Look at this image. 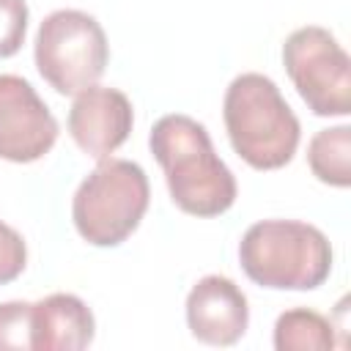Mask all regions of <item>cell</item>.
I'll return each mask as SVG.
<instances>
[{"instance_id":"6da1fadb","label":"cell","mask_w":351,"mask_h":351,"mask_svg":"<svg viewBox=\"0 0 351 351\" xmlns=\"http://www.w3.org/2000/svg\"><path fill=\"white\" fill-rule=\"evenodd\" d=\"M148 148L165 170L170 200L184 214L219 217L236 203V178L200 121L181 112L162 115L148 134Z\"/></svg>"},{"instance_id":"7a4b0ae2","label":"cell","mask_w":351,"mask_h":351,"mask_svg":"<svg viewBox=\"0 0 351 351\" xmlns=\"http://www.w3.org/2000/svg\"><path fill=\"white\" fill-rule=\"evenodd\" d=\"M222 118L233 151L255 170H280L299 148V118L266 74H239L225 90Z\"/></svg>"},{"instance_id":"3957f363","label":"cell","mask_w":351,"mask_h":351,"mask_svg":"<svg viewBox=\"0 0 351 351\" xmlns=\"http://www.w3.org/2000/svg\"><path fill=\"white\" fill-rule=\"evenodd\" d=\"M244 274L271 291H313L329 280L332 244L310 222L261 219L239 241Z\"/></svg>"},{"instance_id":"277c9868","label":"cell","mask_w":351,"mask_h":351,"mask_svg":"<svg viewBox=\"0 0 351 351\" xmlns=\"http://www.w3.org/2000/svg\"><path fill=\"white\" fill-rule=\"evenodd\" d=\"M151 200L148 176L129 159H99L71 200L77 233L93 247H118L143 222Z\"/></svg>"},{"instance_id":"5b68a950","label":"cell","mask_w":351,"mask_h":351,"mask_svg":"<svg viewBox=\"0 0 351 351\" xmlns=\"http://www.w3.org/2000/svg\"><path fill=\"white\" fill-rule=\"evenodd\" d=\"M36 69L49 88L77 96L96 85L110 60L104 27L85 11L58 8L44 16L33 41Z\"/></svg>"},{"instance_id":"8992f818","label":"cell","mask_w":351,"mask_h":351,"mask_svg":"<svg viewBox=\"0 0 351 351\" xmlns=\"http://www.w3.org/2000/svg\"><path fill=\"white\" fill-rule=\"evenodd\" d=\"M282 63L313 115L343 118L351 112V58L326 27L293 30L282 44Z\"/></svg>"},{"instance_id":"52a82bcc","label":"cell","mask_w":351,"mask_h":351,"mask_svg":"<svg viewBox=\"0 0 351 351\" xmlns=\"http://www.w3.org/2000/svg\"><path fill=\"white\" fill-rule=\"evenodd\" d=\"M58 140V121L19 74H0V159L38 162Z\"/></svg>"},{"instance_id":"ba28073f","label":"cell","mask_w":351,"mask_h":351,"mask_svg":"<svg viewBox=\"0 0 351 351\" xmlns=\"http://www.w3.org/2000/svg\"><path fill=\"white\" fill-rule=\"evenodd\" d=\"M66 126L82 154L93 159H107L126 143L134 126V110L123 90L107 85H88L74 96Z\"/></svg>"},{"instance_id":"9c48e42d","label":"cell","mask_w":351,"mask_h":351,"mask_svg":"<svg viewBox=\"0 0 351 351\" xmlns=\"http://www.w3.org/2000/svg\"><path fill=\"white\" fill-rule=\"evenodd\" d=\"M186 326L195 340L208 346H233L250 326L244 291L222 274L200 277L186 293Z\"/></svg>"},{"instance_id":"30bf717a","label":"cell","mask_w":351,"mask_h":351,"mask_svg":"<svg viewBox=\"0 0 351 351\" xmlns=\"http://www.w3.org/2000/svg\"><path fill=\"white\" fill-rule=\"evenodd\" d=\"M96 321L90 307L74 293H49L33 302V351H82L93 343Z\"/></svg>"},{"instance_id":"8fae6325","label":"cell","mask_w":351,"mask_h":351,"mask_svg":"<svg viewBox=\"0 0 351 351\" xmlns=\"http://www.w3.org/2000/svg\"><path fill=\"white\" fill-rule=\"evenodd\" d=\"M307 165L321 184L346 189L351 184V126H329L310 137Z\"/></svg>"},{"instance_id":"7c38bea8","label":"cell","mask_w":351,"mask_h":351,"mask_svg":"<svg viewBox=\"0 0 351 351\" xmlns=\"http://www.w3.org/2000/svg\"><path fill=\"white\" fill-rule=\"evenodd\" d=\"M277 351H329L335 348V326L329 318L310 307H293L277 315L274 324Z\"/></svg>"},{"instance_id":"4fadbf2b","label":"cell","mask_w":351,"mask_h":351,"mask_svg":"<svg viewBox=\"0 0 351 351\" xmlns=\"http://www.w3.org/2000/svg\"><path fill=\"white\" fill-rule=\"evenodd\" d=\"M30 302H3L0 304V351L5 348H33L30 343Z\"/></svg>"},{"instance_id":"5bb4252c","label":"cell","mask_w":351,"mask_h":351,"mask_svg":"<svg viewBox=\"0 0 351 351\" xmlns=\"http://www.w3.org/2000/svg\"><path fill=\"white\" fill-rule=\"evenodd\" d=\"M27 3L0 0V58H11L22 49L27 33Z\"/></svg>"},{"instance_id":"9a60e30c","label":"cell","mask_w":351,"mask_h":351,"mask_svg":"<svg viewBox=\"0 0 351 351\" xmlns=\"http://www.w3.org/2000/svg\"><path fill=\"white\" fill-rule=\"evenodd\" d=\"M27 266V244L22 233L0 219V285L14 282Z\"/></svg>"}]
</instances>
